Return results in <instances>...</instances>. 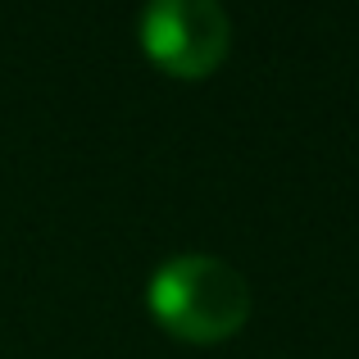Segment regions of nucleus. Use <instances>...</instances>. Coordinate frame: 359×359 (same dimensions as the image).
<instances>
[{
    "instance_id": "f257e3e1",
    "label": "nucleus",
    "mask_w": 359,
    "mask_h": 359,
    "mask_svg": "<svg viewBox=\"0 0 359 359\" xmlns=\"http://www.w3.org/2000/svg\"><path fill=\"white\" fill-rule=\"evenodd\" d=\"M146 305L164 332L177 341L214 346L228 341L250 318V282L228 259L205 250L168 255L146 287Z\"/></svg>"
},
{
    "instance_id": "f03ea898",
    "label": "nucleus",
    "mask_w": 359,
    "mask_h": 359,
    "mask_svg": "<svg viewBox=\"0 0 359 359\" xmlns=\"http://www.w3.org/2000/svg\"><path fill=\"white\" fill-rule=\"evenodd\" d=\"M141 50L173 78H210L232 46V23L219 0H146L137 18Z\"/></svg>"
}]
</instances>
